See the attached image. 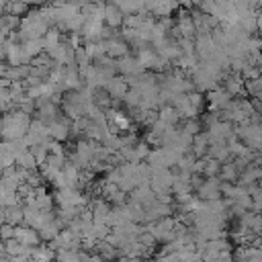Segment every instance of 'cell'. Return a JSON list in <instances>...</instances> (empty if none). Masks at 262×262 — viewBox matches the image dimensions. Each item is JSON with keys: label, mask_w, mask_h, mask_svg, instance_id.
Listing matches in <instances>:
<instances>
[{"label": "cell", "mask_w": 262, "mask_h": 262, "mask_svg": "<svg viewBox=\"0 0 262 262\" xmlns=\"http://www.w3.org/2000/svg\"><path fill=\"white\" fill-rule=\"evenodd\" d=\"M201 13H211L215 9V0H201V5L197 7Z\"/></svg>", "instance_id": "32"}, {"label": "cell", "mask_w": 262, "mask_h": 262, "mask_svg": "<svg viewBox=\"0 0 262 262\" xmlns=\"http://www.w3.org/2000/svg\"><path fill=\"white\" fill-rule=\"evenodd\" d=\"M221 162H217L211 156H205V166H203V176H217L219 174Z\"/></svg>", "instance_id": "19"}, {"label": "cell", "mask_w": 262, "mask_h": 262, "mask_svg": "<svg viewBox=\"0 0 262 262\" xmlns=\"http://www.w3.org/2000/svg\"><path fill=\"white\" fill-rule=\"evenodd\" d=\"M5 221L11 225H19L23 223V205H13L5 209Z\"/></svg>", "instance_id": "14"}, {"label": "cell", "mask_w": 262, "mask_h": 262, "mask_svg": "<svg viewBox=\"0 0 262 262\" xmlns=\"http://www.w3.org/2000/svg\"><path fill=\"white\" fill-rule=\"evenodd\" d=\"M84 21H86V15L76 13L72 19H68V21L64 23V25H66V31H80L82 25H84Z\"/></svg>", "instance_id": "21"}, {"label": "cell", "mask_w": 262, "mask_h": 262, "mask_svg": "<svg viewBox=\"0 0 262 262\" xmlns=\"http://www.w3.org/2000/svg\"><path fill=\"white\" fill-rule=\"evenodd\" d=\"M15 164H17V166H23V168H27V170H35V168H37V160H35V156L31 154L29 148L15 152Z\"/></svg>", "instance_id": "9"}, {"label": "cell", "mask_w": 262, "mask_h": 262, "mask_svg": "<svg viewBox=\"0 0 262 262\" xmlns=\"http://www.w3.org/2000/svg\"><path fill=\"white\" fill-rule=\"evenodd\" d=\"M223 88L229 92V96H240L244 94V78L238 72H229L223 76Z\"/></svg>", "instance_id": "5"}, {"label": "cell", "mask_w": 262, "mask_h": 262, "mask_svg": "<svg viewBox=\"0 0 262 262\" xmlns=\"http://www.w3.org/2000/svg\"><path fill=\"white\" fill-rule=\"evenodd\" d=\"M148 154H150V146L146 142H138L134 146V162H142L148 158Z\"/></svg>", "instance_id": "22"}, {"label": "cell", "mask_w": 262, "mask_h": 262, "mask_svg": "<svg viewBox=\"0 0 262 262\" xmlns=\"http://www.w3.org/2000/svg\"><path fill=\"white\" fill-rule=\"evenodd\" d=\"M240 76L244 78V80H250V78H258L260 76V66H254L250 62L244 64V68L240 70Z\"/></svg>", "instance_id": "25"}, {"label": "cell", "mask_w": 262, "mask_h": 262, "mask_svg": "<svg viewBox=\"0 0 262 262\" xmlns=\"http://www.w3.org/2000/svg\"><path fill=\"white\" fill-rule=\"evenodd\" d=\"M117 72L121 76H136V74H144L146 68L140 64L138 58H131L129 54L123 58H117Z\"/></svg>", "instance_id": "3"}, {"label": "cell", "mask_w": 262, "mask_h": 262, "mask_svg": "<svg viewBox=\"0 0 262 262\" xmlns=\"http://www.w3.org/2000/svg\"><path fill=\"white\" fill-rule=\"evenodd\" d=\"M219 180H227V182H235L238 180V176H240V170L235 168V164L231 162V158L229 160H225V162H221V166H219Z\"/></svg>", "instance_id": "10"}, {"label": "cell", "mask_w": 262, "mask_h": 262, "mask_svg": "<svg viewBox=\"0 0 262 262\" xmlns=\"http://www.w3.org/2000/svg\"><path fill=\"white\" fill-rule=\"evenodd\" d=\"M178 127H180V131H185V134H189V136H195V134H199V131L203 129L199 117L197 119H185Z\"/></svg>", "instance_id": "20"}, {"label": "cell", "mask_w": 262, "mask_h": 262, "mask_svg": "<svg viewBox=\"0 0 262 262\" xmlns=\"http://www.w3.org/2000/svg\"><path fill=\"white\" fill-rule=\"evenodd\" d=\"M0 238L3 240H9V238H15V225L11 223H0Z\"/></svg>", "instance_id": "30"}, {"label": "cell", "mask_w": 262, "mask_h": 262, "mask_svg": "<svg viewBox=\"0 0 262 262\" xmlns=\"http://www.w3.org/2000/svg\"><path fill=\"white\" fill-rule=\"evenodd\" d=\"M47 152H49V154H56V156H66V148H64V142H56V140H49V144H47Z\"/></svg>", "instance_id": "28"}, {"label": "cell", "mask_w": 262, "mask_h": 262, "mask_svg": "<svg viewBox=\"0 0 262 262\" xmlns=\"http://www.w3.org/2000/svg\"><path fill=\"white\" fill-rule=\"evenodd\" d=\"M158 119L164 121V123H170V125H178L180 123V113L172 107V104H162L160 111H158Z\"/></svg>", "instance_id": "12"}, {"label": "cell", "mask_w": 262, "mask_h": 262, "mask_svg": "<svg viewBox=\"0 0 262 262\" xmlns=\"http://www.w3.org/2000/svg\"><path fill=\"white\" fill-rule=\"evenodd\" d=\"M29 150H31V154L35 156V160H37V164L39 162H45V158H47V150L41 146V144H33V146H29Z\"/></svg>", "instance_id": "27"}, {"label": "cell", "mask_w": 262, "mask_h": 262, "mask_svg": "<svg viewBox=\"0 0 262 262\" xmlns=\"http://www.w3.org/2000/svg\"><path fill=\"white\" fill-rule=\"evenodd\" d=\"M111 205H123V203H127V193L125 191H121V189H117L113 195H109V199H107Z\"/></svg>", "instance_id": "29"}, {"label": "cell", "mask_w": 262, "mask_h": 262, "mask_svg": "<svg viewBox=\"0 0 262 262\" xmlns=\"http://www.w3.org/2000/svg\"><path fill=\"white\" fill-rule=\"evenodd\" d=\"M35 201H37V209H54V195H51L49 191L37 195Z\"/></svg>", "instance_id": "24"}, {"label": "cell", "mask_w": 262, "mask_h": 262, "mask_svg": "<svg viewBox=\"0 0 262 262\" xmlns=\"http://www.w3.org/2000/svg\"><path fill=\"white\" fill-rule=\"evenodd\" d=\"M138 60H140V64L146 68V70H150L152 68V64H154V60L158 58V54H156L154 49H150L148 45H144V47H140L138 49V56H136Z\"/></svg>", "instance_id": "13"}, {"label": "cell", "mask_w": 262, "mask_h": 262, "mask_svg": "<svg viewBox=\"0 0 262 262\" xmlns=\"http://www.w3.org/2000/svg\"><path fill=\"white\" fill-rule=\"evenodd\" d=\"M176 5L182 7V9H193V3H191V0H176Z\"/></svg>", "instance_id": "35"}, {"label": "cell", "mask_w": 262, "mask_h": 262, "mask_svg": "<svg viewBox=\"0 0 262 262\" xmlns=\"http://www.w3.org/2000/svg\"><path fill=\"white\" fill-rule=\"evenodd\" d=\"M0 134H3V115H0Z\"/></svg>", "instance_id": "37"}, {"label": "cell", "mask_w": 262, "mask_h": 262, "mask_svg": "<svg viewBox=\"0 0 262 262\" xmlns=\"http://www.w3.org/2000/svg\"><path fill=\"white\" fill-rule=\"evenodd\" d=\"M41 41H43V49L49 51V49H54L60 41H62V31L58 27H49L43 35H41Z\"/></svg>", "instance_id": "11"}, {"label": "cell", "mask_w": 262, "mask_h": 262, "mask_svg": "<svg viewBox=\"0 0 262 262\" xmlns=\"http://www.w3.org/2000/svg\"><path fill=\"white\" fill-rule=\"evenodd\" d=\"M187 96H189L191 107H195V109L201 113V111H203V104H205V92H201V90H193V92H189Z\"/></svg>", "instance_id": "23"}, {"label": "cell", "mask_w": 262, "mask_h": 262, "mask_svg": "<svg viewBox=\"0 0 262 262\" xmlns=\"http://www.w3.org/2000/svg\"><path fill=\"white\" fill-rule=\"evenodd\" d=\"M3 185H5V189H7V191H17V187L21 185V180L17 178V174H13V176L3 178Z\"/></svg>", "instance_id": "31"}, {"label": "cell", "mask_w": 262, "mask_h": 262, "mask_svg": "<svg viewBox=\"0 0 262 262\" xmlns=\"http://www.w3.org/2000/svg\"><path fill=\"white\" fill-rule=\"evenodd\" d=\"M102 23L107 25V27H113V29H119L123 25V13L111 5V3H104V15H102Z\"/></svg>", "instance_id": "6"}, {"label": "cell", "mask_w": 262, "mask_h": 262, "mask_svg": "<svg viewBox=\"0 0 262 262\" xmlns=\"http://www.w3.org/2000/svg\"><path fill=\"white\" fill-rule=\"evenodd\" d=\"M244 94L248 96H260L262 94V78H250V80H244Z\"/></svg>", "instance_id": "17"}, {"label": "cell", "mask_w": 262, "mask_h": 262, "mask_svg": "<svg viewBox=\"0 0 262 262\" xmlns=\"http://www.w3.org/2000/svg\"><path fill=\"white\" fill-rule=\"evenodd\" d=\"M0 258H11L9 254H7V246H5V240L0 238Z\"/></svg>", "instance_id": "34"}, {"label": "cell", "mask_w": 262, "mask_h": 262, "mask_svg": "<svg viewBox=\"0 0 262 262\" xmlns=\"http://www.w3.org/2000/svg\"><path fill=\"white\" fill-rule=\"evenodd\" d=\"M140 100H142L140 88H127V92L121 98V102L125 104V107H129V109H138L140 107Z\"/></svg>", "instance_id": "16"}, {"label": "cell", "mask_w": 262, "mask_h": 262, "mask_svg": "<svg viewBox=\"0 0 262 262\" xmlns=\"http://www.w3.org/2000/svg\"><path fill=\"white\" fill-rule=\"evenodd\" d=\"M127 82H125V76H111L107 84H104V90H107L113 98H123V94L127 92Z\"/></svg>", "instance_id": "7"}, {"label": "cell", "mask_w": 262, "mask_h": 262, "mask_svg": "<svg viewBox=\"0 0 262 262\" xmlns=\"http://www.w3.org/2000/svg\"><path fill=\"white\" fill-rule=\"evenodd\" d=\"M15 238L25 244V246H39L41 244V238H39V231L35 227H29L25 223H19L15 225Z\"/></svg>", "instance_id": "2"}, {"label": "cell", "mask_w": 262, "mask_h": 262, "mask_svg": "<svg viewBox=\"0 0 262 262\" xmlns=\"http://www.w3.org/2000/svg\"><path fill=\"white\" fill-rule=\"evenodd\" d=\"M5 13H11V15H17V17H23L29 13V5L25 0H7V7H5Z\"/></svg>", "instance_id": "15"}, {"label": "cell", "mask_w": 262, "mask_h": 262, "mask_svg": "<svg viewBox=\"0 0 262 262\" xmlns=\"http://www.w3.org/2000/svg\"><path fill=\"white\" fill-rule=\"evenodd\" d=\"M205 100L209 102V111H219V109H225L227 104H229V100H231V96H229V92L223 88V86H215V88H211V90H207L205 92Z\"/></svg>", "instance_id": "1"}, {"label": "cell", "mask_w": 262, "mask_h": 262, "mask_svg": "<svg viewBox=\"0 0 262 262\" xmlns=\"http://www.w3.org/2000/svg\"><path fill=\"white\" fill-rule=\"evenodd\" d=\"M207 148H209V138H207V131H199V134L193 136V146H191V152L195 158H205L207 156Z\"/></svg>", "instance_id": "8"}, {"label": "cell", "mask_w": 262, "mask_h": 262, "mask_svg": "<svg viewBox=\"0 0 262 262\" xmlns=\"http://www.w3.org/2000/svg\"><path fill=\"white\" fill-rule=\"evenodd\" d=\"M19 25H21V17L11 15V13L0 15V27H3V29H7V31H15V29H19Z\"/></svg>", "instance_id": "18"}, {"label": "cell", "mask_w": 262, "mask_h": 262, "mask_svg": "<svg viewBox=\"0 0 262 262\" xmlns=\"http://www.w3.org/2000/svg\"><path fill=\"white\" fill-rule=\"evenodd\" d=\"M45 162L51 166V168H56V170H62L64 164H66V156H56V154H47V158Z\"/></svg>", "instance_id": "26"}, {"label": "cell", "mask_w": 262, "mask_h": 262, "mask_svg": "<svg viewBox=\"0 0 262 262\" xmlns=\"http://www.w3.org/2000/svg\"><path fill=\"white\" fill-rule=\"evenodd\" d=\"M250 104H252V109H254L256 113H260V111H262V102H260V96H250Z\"/></svg>", "instance_id": "33"}, {"label": "cell", "mask_w": 262, "mask_h": 262, "mask_svg": "<svg viewBox=\"0 0 262 262\" xmlns=\"http://www.w3.org/2000/svg\"><path fill=\"white\" fill-rule=\"evenodd\" d=\"M131 45L127 41H123L121 37H111V39H104V51H107L109 58H123L129 54Z\"/></svg>", "instance_id": "4"}, {"label": "cell", "mask_w": 262, "mask_h": 262, "mask_svg": "<svg viewBox=\"0 0 262 262\" xmlns=\"http://www.w3.org/2000/svg\"><path fill=\"white\" fill-rule=\"evenodd\" d=\"M191 3H193V7H199V5H201V0H191Z\"/></svg>", "instance_id": "36"}]
</instances>
